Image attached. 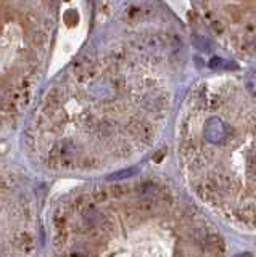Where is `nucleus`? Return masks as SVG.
I'll return each mask as SVG.
<instances>
[{
  "instance_id": "nucleus-1",
  "label": "nucleus",
  "mask_w": 256,
  "mask_h": 257,
  "mask_svg": "<svg viewBox=\"0 0 256 257\" xmlns=\"http://www.w3.org/2000/svg\"><path fill=\"white\" fill-rule=\"evenodd\" d=\"M203 137L206 142L218 145L221 142L226 140L227 137V127L222 122L219 117H211L206 120V124L203 127Z\"/></svg>"
},
{
  "instance_id": "nucleus-2",
  "label": "nucleus",
  "mask_w": 256,
  "mask_h": 257,
  "mask_svg": "<svg viewBox=\"0 0 256 257\" xmlns=\"http://www.w3.org/2000/svg\"><path fill=\"white\" fill-rule=\"evenodd\" d=\"M210 68L211 69H235L237 64L235 63H230L224 58H219V56H214V58L210 60Z\"/></svg>"
},
{
  "instance_id": "nucleus-3",
  "label": "nucleus",
  "mask_w": 256,
  "mask_h": 257,
  "mask_svg": "<svg viewBox=\"0 0 256 257\" xmlns=\"http://www.w3.org/2000/svg\"><path fill=\"white\" fill-rule=\"evenodd\" d=\"M192 42H194V47L200 52H210L211 50V42L208 40L206 37H202V36H192Z\"/></svg>"
},
{
  "instance_id": "nucleus-4",
  "label": "nucleus",
  "mask_w": 256,
  "mask_h": 257,
  "mask_svg": "<svg viewBox=\"0 0 256 257\" xmlns=\"http://www.w3.org/2000/svg\"><path fill=\"white\" fill-rule=\"evenodd\" d=\"M139 172L137 167H129V169H124V171H119V172H115L108 177V180H123V179H129V177L135 175Z\"/></svg>"
},
{
  "instance_id": "nucleus-5",
  "label": "nucleus",
  "mask_w": 256,
  "mask_h": 257,
  "mask_svg": "<svg viewBox=\"0 0 256 257\" xmlns=\"http://www.w3.org/2000/svg\"><path fill=\"white\" fill-rule=\"evenodd\" d=\"M246 87L250 88V92L256 95V71L250 72V74L246 76Z\"/></svg>"
},
{
  "instance_id": "nucleus-6",
  "label": "nucleus",
  "mask_w": 256,
  "mask_h": 257,
  "mask_svg": "<svg viewBox=\"0 0 256 257\" xmlns=\"http://www.w3.org/2000/svg\"><path fill=\"white\" fill-rule=\"evenodd\" d=\"M235 257H253L250 252H243V254H238V255H235Z\"/></svg>"
},
{
  "instance_id": "nucleus-7",
  "label": "nucleus",
  "mask_w": 256,
  "mask_h": 257,
  "mask_svg": "<svg viewBox=\"0 0 256 257\" xmlns=\"http://www.w3.org/2000/svg\"><path fill=\"white\" fill-rule=\"evenodd\" d=\"M254 171H256V156H254Z\"/></svg>"
}]
</instances>
